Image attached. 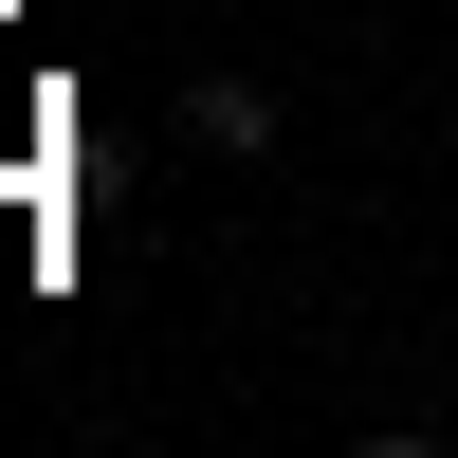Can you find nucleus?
<instances>
[{
  "label": "nucleus",
  "instance_id": "nucleus-1",
  "mask_svg": "<svg viewBox=\"0 0 458 458\" xmlns=\"http://www.w3.org/2000/svg\"><path fill=\"white\" fill-rule=\"evenodd\" d=\"M183 147H239L257 165V147H276V92H257V73H202V92H183Z\"/></svg>",
  "mask_w": 458,
  "mask_h": 458
}]
</instances>
